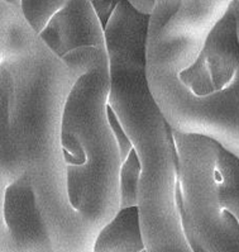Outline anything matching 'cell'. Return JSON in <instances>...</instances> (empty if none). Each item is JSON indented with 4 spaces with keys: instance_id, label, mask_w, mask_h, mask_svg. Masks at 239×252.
Wrapping results in <instances>:
<instances>
[{
    "instance_id": "6",
    "label": "cell",
    "mask_w": 239,
    "mask_h": 252,
    "mask_svg": "<svg viewBox=\"0 0 239 252\" xmlns=\"http://www.w3.org/2000/svg\"><path fill=\"white\" fill-rule=\"evenodd\" d=\"M3 222L9 238L18 250L55 251L50 227L28 175L13 179L4 188Z\"/></svg>"
},
{
    "instance_id": "10",
    "label": "cell",
    "mask_w": 239,
    "mask_h": 252,
    "mask_svg": "<svg viewBox=\"0 0 239 252\" xmlns=\"http://www.w3.org/2000/svg\"><path fill=\"white\" fill-rule=\"evenodd\" d=\"M181 0H156L154 8L149 15L148 34L158 32L179 10Z\"/></svg>"
},
{
    "instance_id": "1",
    "label": "cell",
    "mask_w": 239,
    "mask_h": 252,
    "mask_svg": "<svg viewBox=\"0 0 239 252\" xmlns=\"http://www.w3.org/2000/svg\"><path fill=\"white\" fill-rule=\"evenodd\" d=\"M149 15L117 0L104 23L108 119L120 154V208L138 205L146 251H190L176 204L174 129L147 80ZM119 208V209H120Z\"/></svg>"
},
{
    "instance_id": "9",
    "label": "cell",
    "mask_w": 239,
    "mask_h": 252,
    "mask_svg": "<svg viewBox=\"0 0 239 252\" xmlns=\"http://www.w3.org/2000/svg\"><path fill=\"white\" fill-rule=\"evenodd\" d=\"M68 1L70 0H21V10L33 32L38 34Z\"/></svg>"
},
{
    "instance_id": "4",
    "label": "cell",
    "mask_w": 239,
    "mask_h": 252,
    "mask_svg": "<svg viewBox=\"0 0 239 252\" xmlns=\"http://www.w3.org/2000/svg\"><path fill=\"white\" fill-rule=\"evenodd\" d=\"M176 204L190 251H239V155L210 136L174 129Z\"/></svg>"
},
{
    "instance_id": "13",
    "label": "cell",
    "mask_w": 239,
    "mask_h": 252,
    "mask_svg": "<svg viewBox=\"0 0 239 252\" xmlns=\"http://www.w3.org/2000/svg\"><path fill=\"white\" fill-rule=\"evenodd\" d=\"M90 1H92V3H94V1H97V0H90Z\"/></svg>"
},
{
    "instance_id": "12",
    "label": "cell",
    "mask_w": 239,
    "mask_h": 252,
    "mask_svg": "<svg viewBox=\"0 0 239 252\" xmlns=\"http://www.w3.org/2000/svg\"><path fill=\"white\" fill-rule=\"evenodd\" d=\"M5 3L10 4L13 6H17V8H21V0H4Z\"/></svg>"
},
{
    "instance_id": "5",
    "label": "cell",
    "mask_w": 239,
    "mask_h": 252,
    "mask_svg": "<svg viewBox=\"0 0 239 252\" xmlns=\"http://www.w3.org/2000/svg\"><path fill=\"white\" fill-rule=\"evenodd\" d=\"M37 36L77 79L92 71L109 76L105 31L90 0H70Z\"/></svg>"
},
{
    "instance_id": "11",
    "label": "cell",
    "mask_w": 239,
    "mask_h": 252,
    "mask_svg": "<svg viewBox=\"0 0 239 252\" xmlns=\"http://www.w3.org/2000/svg\"><path fill=\"white\" fill-rule=\"evenodd\" d=\"M127 1L134 9L146 15H150L156 3V0H127Z\"/></svg>"
},
{
    "instance_id": "7",
    "label": "cell",
    "mask_w": 239,
    "mask_h": 252,
    "mask_svg": "<svg viewBox=\"0 0 239 252\" xmlns=\"http://www.w3.org/2000/svg\"><path fill=\"white\" fill-rule=\"evenodd\" d=\"M92 251H146L138 205L120 208L99 231Z\"/></svg>"
},
{
    "instance_id": "3",
    "label": "cell",
    "mask_w": 239,
    "mask_h": 252,
    "mask_svg": "<svg viewBox=\"0 0 239 252\" xmlns=\"http://www.w3.org/2000/svg\"><path fill=\"white\" fill-rule=\"evenodd\" d=\"M108 90V75H84L71 89L62 116L68 203L89 251L120 208V154L106 113Z\"/></svg>"
},
{
    "instance_id": "2",
    "label": "cell",
    "mask_w": 239,
    "mask_h": 252,
    "mask_svg": "<svg viewBox=\"0 0 239 252\" xmlns=\"http://www.w3.org/2000/svg\"><path fill=\"white\" fill-rule=\"evenodd\" d=\"M147 80L175 131L215 137L239 110V0L199 36H147Z\"/></svg>"
},
{
    "instance_id": "8",
    "label": "cell",
    "mask_w": 239,
    "mask_h": 252,
    "mask_svg": "<svg viewBox=\"0 0 239 252\" xmlns=\"http://www.w3.org/2000/svg\"><path fill=\"white\" fill-rule=\"evenodd\" d=\"M15 90V74L12 61L4 56L0 61V150L8 140L9 118L13 94Z\"/></svg>"
}]
</instances>
